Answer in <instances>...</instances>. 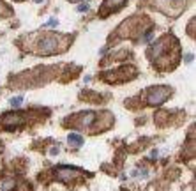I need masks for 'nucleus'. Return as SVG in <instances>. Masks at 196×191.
Instances as JSON below:
<instances>
[{
  "label": "nucleus",
  "mask_w": 196,
  "mask_h": 191,
  "mask_svg": "<svg viewBox=\"0 0 196 191\" xmlns=\"http://www.w3.org/2000/svg\"><path fill=\"white\" fill-rule=\"evenodd\" d=\"M69 46V37L67 35H58V34H44L41 35L37 51L41 55H53L60 50H65Z\"/></svg>",
  "instance_id": "f257e3e1"
},
{
  "label": "nucleus",
  "mask_w": 196,
  "mask_h": 191,
  "mask_svg": "<svg viewBox=\"0 0 196 191\" xmlns=\"http://www.w3.org/2000/svg\"><path fill=\"white\" fill-rule=\"evenodd\" d=\"M154 4L168 16H179L187 6V0H154Z\"/></svg>",
  "instance_id": "f03ea898"
},
{
  "label": "nucleus",
  "mask_w": 196,
  "mask_h": 191,
  "mask_svg": "<svg viewBox=\"0 0 196 191\" xmlns=\"http://www.w3.org/2000/svg\"><path fill=\"white\" fill-rule=\"evenodd\" d=\"M171 96V89L166 87V85H157V87H152L147 92V103L152 106H157L163 104L168 97Z\"/></svg>",
  "instance_id": "7ed1b4c3"
},
{
  "label": "nucleus",
  "mask_w": 196,
  "mask_h": 191,
  "mask_svg": "<svg viewBox=\"0 0 196 191\" xmlns=\"http://www.w3.org/2000/svg\"><path fill=\"white\" fill-rule=\"evenodd\" d=\"M83 172L81 170H76V168H71L67 165H62L60 168H57V179L64 181V182H69V181H74L76 177H80Z\"/></svg>",
  "instance_id": "20e7f679"
},
{
  "label": "nucleus",
  "mask_w": 196,
  "mask_h": 191,
  "mask_svg": "<svg viewBox=\"0 0 196 191\" xmlns=\"http://www.w3.org/2000/svg\"><path fill=\"white\" fill-rule=\"evenodd\" d=\"M97 119V115L94 113V112H89V113H80V115H74L73 117V126L74 127H78V129H87L90 124H94V120Z\"/></svg>",
  "instance_id": "39448f33"
},
{
  "label": "nucleus",
  "mask_w": 196,
  "mask_h": 191,
  "mask_svg": "<svg viewBox=\"0 0 196 191\" xmlns=\"http://www.w3.org/2000/svg\"><path fill=\"white\" fill-rule=\"evenodd\" d=\"M129 73L131 74H134V69H133V66H124V69H118V71H113V73H106L104 76H106V80H113V81H124V80H127V76H129ZM112 81V83H113Z\"/></svg>",
  "instance_id": "423d86ee"
},
{
  "label": "nucleus",
  "mask_w": 196,
  "mask_h": 191,
  "mask_svg": "<svg viewBox=\"0 0 196 191\" xmlns=\"http://www.w3.org/2000/svg\"><path fill=\"white\" fill-rule=\"evenodd\" d=\"M2 122H4L6 127H14L18 124H23V117H21L19 113H16V112H12V113H7Z\"/></svg>",
  "instance_id": "0eeeda50"
},
{
  "label": "nucleus",
  "mask_w": 196,
  "mask_h": 191,
  "mask_svg": "<svg viewBox=\"0 0 196 191\" xmlns=\"http://www.w3.org/2000/svg\"><path fill=\"white\" fill-rule=\"evenodd\" d=\"M125 2H127V0H104V4H103V11H108V9L115 11V9H118V7H122Z\"/></svg>",
  "instance_id": "6e6552de"
},
{
  "label": "nucleus",
  "mask_w": 196,
  "mask_h": 191,
  "mask_svg": "<svg viewBox=\"0 0 196 191\" xmlns=\"http://www.w3.org/2000/svg\"><path fill=\"white\" fill-rule=\"evenodd\" d=\"M14 188H16V181L11 177H6L0 181V191H12Z\"/></svg>",
  "instance_id": "1a4fd4ad"
},
{
  "label": "nucleus",
  "mask_w": 196,
  "mask_h": 191,
  "mask_svg": "<svg viewBox=\"0 0 196 191\" xmlns=\"http://www.w3.org/2000/svg\"><path fill=\"white\" fill-rule=\"evenodd\" d=\"M67 142H69V145L73 147V149H80L81 145H83V138L80 136V135H76V133H73V135H69V138H67Z\"/></svg>",
  "instance_id": "9d476101"
},
{
  "label": "nucleus",
  "mask_w": 196,
  "mask_h": 191,
  "mask_svg": "<svg viewBox=\"0 0 196 191\" xmlns=\"http://www.w3.org/2000/svg\"><path fill=\"white\" fill-rule=\"evenodd\" d=\"M21 101H23L21 97H12V99H11V106H19Z\"/></svg>",
  "instance_id": "9b49d317"
},
{
  "label": "nucleus",
  "mask_w": 196,
  "mask_h": 191,
  "mask_svg": "<svg viewBox=\"0 0 196 191\" xmlns=\"http://www.w3.org/2000/svg\"><path fill=\"white\" fill-rule=\"evenodd\" d=\"M78 11H80V13H87V11H89V4H81V6L78 7Z\"/></svg>",
  "instance_id": "f8f14e48"
},
{
  "label": "nucleus",
  "mask_w": 196,
  "mask_h": 191,
  "mask_svg": "<svg viewBox=\"0 0 196 191\" xmlns=\"http://www.w3.org/2000/svg\"><path fill=\"white\" fill-rule=\"evenodd\" d=\"M46 25L53 28V27H57V25H58V21H57V19H50V21H48V23H46Z\"/></svg>",
  "instance_id": "ddd939ff"
},
{
  "label": "nucleus",
  "mask_w": 196,
  "mask_h": 191,
  "mask_svg": "<svg viewBox=\"0 0 196 191\" xmlns=\"http://www.w3.org/2000/svg\"><path fill=\"white\" fill-rule=\"evenodd\" d=\"M50 154H51V156H55V154H58V147H53V149H51V152H50Z\"/></svg>",
  "instance_id": "4468645a"
},
{
  "label": "nucleus",
  "mask_w": 196,
  "mask_h": 191,
  "mask_svg": "<svg viewBox=\"0 0 196 191\" xmlns=\"http://www.w3.org/2000/svg\"><path fill=\"white\" fill-rule=\"evenodd\" d=\"M41 2H42V0H35V4H41Z\"/></svg>",
  "instance_id": "2eb2a0df"
},
{
  "label": "nucleus",
  "mask_w": 196,
  "mask_h": 191,
  "mask_svg": "<svg viewBox=\"0 0 196 191\" xmlns=\"http://www.w3.org/2000/svg\"><path fill=\"white\" fill-rule=\"evenodd\" d=\"M73 2H78V0H73Z\"/></svg>",
  "instance_id": "dca6fc26"
}]
</instances>
